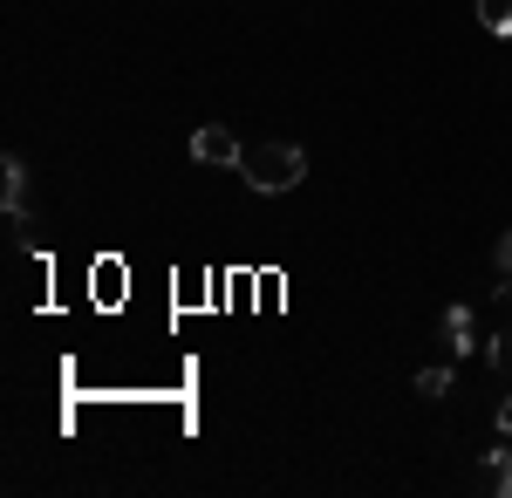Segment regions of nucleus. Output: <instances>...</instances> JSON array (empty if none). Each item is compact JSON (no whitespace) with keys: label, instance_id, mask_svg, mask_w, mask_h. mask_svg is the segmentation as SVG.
<instances>
[{"label":"nucleus","instance_id":"obj_1","mask_svg":"<svg viewBox=\"0 0 512 498\" xmlns=\"http://www.w3.org/2000/svg\"><path fill=\"white\" fill-rule=\"evenodd\" d=\"M239 178H246V192H260V198L294 192V185L308 178V151H301V144H246Z\"/></svg>","mask_w":512,"mask_h":498},{"label":"nucleus","instance_id":"obj_2","mask_svg":"<svg viewBox=\"0 0 512 498\" xmlns=\"http://www.w3.org/2000/svg\"><path fill=\"white\" fill-rule=\"evenodd\" d=\"M192 157H198V164H219V171H239L246 144H239L226 123H198V130H192Z\"/></svg>","mask_w":512,"mask_h":498},{"label":"nucleus","instance_id":"obj_3","mask_svg":"<svg viewBox=\"0 0 512 498\" xmlns=\"http://www.w3.org/2000/svg\"><path fill=\"white\" fill-rule=\"evenodd\" d=\"M437 335L451 355H478V335H472V307H444V321H437Z\"/></svg>","mask_w":512,"mask_h":498},{"label":"nucleus","instance_id":"obj_4","mask_svg":"<svg viewBox=\"0 0 512 498\" xmlns=\"http://www.w3.org/2000/svg\"><path fill=\"white\" fill-rule=\"evenodd\" d=\"M0 185H7V219H14V226H21V219H28V164H21V157H7V164H0Z\"/></svg>","mask_w":512,"mask_h":498},{"label":"nucleus","instance_id":"obj_5","mask_svg":"<svg viewBox=\"0 0 512 498\" xmlns=\"http://www.w3.org/2000/svg\"><path fill=\"white\" fill-rule=\"evenodd\" d=\"M89 294L103 307H117L123 301V260H96V267H89Z\"/></svg>","mask_w":512,"mask_h":498},{"label":"nucleus","instance_id":"obj_6","mask_svg":"<svg viewBox=\"0 0 512 498\" xmlns=\"http://www.w3.org/2000/svg\"><path fill=\"white\" fill-rule=\"evenodd\" d=\"M478 28L499 35V41H512V0H478Z\"/></svg>","mask_w":512,"mask_h":498},{"label":"nucleus","instance_id":"obj_7","mask_svg":"<svg viewBox=\"0 0 512 498\" xmlns=\"http://www.w3.org/2000/svg\"><path fill=\"white\" fill-rule=\"evenodd\" d=\"M485 485H492L499 498H512V444H499V451L485 458Z\"/></svg>","mask_w":512,"mask_h":498},{"label":"nucleus","instance_id":"obj_8","mask_svg":"<svg viewBox=\"0 0 512 498\" xmlns=\"http://www.w3.org/2000/svg\"><path fill=\"white\" fill-rule=\"evenodd\" d=\"M417 396H451V362L424 369V376H417Z\"/></svg>","mask_w":512,"mask_h":498},{"label":"nucleus","instance_id":"obj_9","mask_svg":"<svg viewBox=\"0 0 512 498\" xmlns=\"http://www.w3.org/2000/svg\"><path fill=\"white\" fill-rule=\"evenodd\" d=\"M492 362H499V369H512V328L499 335V342H492Z\"/></svg>","mask_w":512,"mask_h":498},{"label":"nucleus","instance_id":"obj_10","mask_svg":"<svg viewBox=\"0 0 512 498\" xmlns=\"http://www.w3.org/2000/svg\"><path fill=\"white\" fill-rule=\"evenodd\" d=\"M499 273H512V232L499 239Z\"/></svg>","mask_w":512,"mask_h":498},{"label":"nucleus","instance_id":"obj_11","mask_svg":"<svg viewBox=\"0 0 512 498\" xmlns=\"http://www.w3.org/2000/svg\"><path fill=\"white\" fill-rule=\"evenodd\" d=\"M499 430H506V437H512V396H506V403H499Z\"/></svg>","mask_w":512,"mask_h":498}]
</instances>
